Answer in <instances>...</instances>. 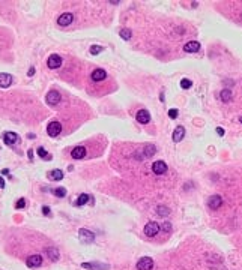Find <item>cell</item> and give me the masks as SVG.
<instances>
[{"mask_svg":"<svg viewBox=\"0 0 242 270\" xmlns=\"http://www.w3.org/2000/svg\"><path fill=\"white\" fill-rule=\"evenodd\" d=\"M78 239H80V242H81V243L89 245V243H92V242L95 240V234H93L90 230L81 228V230L78 231Z\"/></svg>","mask_w":242,"mask_h":270,"instance_id":"obj_1","label":"cell"},{"mask_svg":"<svg viewBox=\"0 0 242 270\" xmlns=\"http://www.w3.org/2000/svg\"><path fill=\"white\" fill-rule=\"evenodd\" d=\"M161 227L158 225V222H148L146 227H144V234L148 236V237H153V236H156L159 233Z\"/></svg>","mask_w":242,"mask_h":270,"instance_id":"obj_2","label":"cell"},{"mask_svg":"<svg viewBox=\"0 0 242 270\" xmlns=\"http://www.w3.org/2000/svg\"><path fill=\"white\" fill-rule=\"evenodd\" d=\"M153 267V260L149 257H143L137 263V270H152Z\"/></svg>","mask_w":242,"mask_h":270,"instance_id":"obj_3","label":"cell"},{"mask_svg":"<svg viewBox=\"0 0 242 270\" xmlns=\"http://www.w3.org/2000/svg\"><path fill=\"white\" fill-rule=\"evenodd\" d=\"M45 101H47V104H48V105L54 107V105H57V104L60 102V93H59V92H56V90H51L50 93H47Z\"/></svg>","mask_w":242,"mask_h":270,"instance_id":"obj_4","label":"cell"},{"mask_svg":"<svg viewBox=\"0 0 242 270\" xmlns=\"http://www.w3.org/2000/svg\"><path fill=\"white\" fill-rule=\"evenodd\" d=\"M47 66L50 68V69H57V68L62 66V57L59 54H51L47 60Z\"/></svg>","mask_w":242,"mask_h":270,"instance_id":"obj_5","label":"cell"},{"mask_svg":"<svg viewBox=\"0 0 242 270\" xmlns=\"http://www.w3.org/2000/svg\"><path fill=\"white\" fill-rule=\"evenodd\" d=\"M72 21H74V15H72V14H69V12L62 14V15L59 17V18H57V24H59V26H62V27L69 26Z\"/></svg>","mask_w":242,"mask_h":270,"instance_id":"obj_6","label":"cell"},{"mask_svg":"<svg viewBox=\"0 0 242 270\" xmlns=\"http://www.w3.org/2000/svg\"><path fill=\"white\" fill-rule=\"evenodd\" d=\"M3 141L8 146H14V144H17L20 141V137L15 132H5L3 134Z\"/></svg>","mask_w":242,"mask_h":270,"instance_id":"obj_7","label":"cell"},{"mask_svg":"<svg viewBox=\"0 0 242 270\" xmlns=\"http://www.w3.org/2000/svg\"><path fill=\"white\" fill-rule=\"evenodd\" d=\"M47 132H48L50 137H57V135L62 132V125L59 122H51L47 128Z\"/></svg>","mask_w":242,"mask_h":270,"instance_id":"obj_8","label":"cell"},{"mask_svg":"<svg viewBox=\"0 0 242 270\" xmlns=\"http://www.w3.org/2000/svg\"><path fill=\"white\" fill-rule=\"evenodd\" d=\"M135 119H137V122H138V123L146 125V123H149V122H151V114H149V111H148V110H140V111L135 114Z\"/></svg>","mask_w":242,"mask_h":270,"instance_id":"obj_9","label":"cell"},{"mask_svg":"<svg viewBox=\"0 0 242 270\" xmlns=\"http://www.w3.org/2000/svg\"><path fill=\"white\" fill-rule=\"evenodd\" d=\"M221 204H223V198H221L220 195H212L211 198L207 200V206L211 207L212 210L220 209V207H221Z\"/></svg>","mask_w":242,"mask_h":270,"instance_id":"obj_10","label":"cell"},{"mask_svg":"<svg viewBox=\"0 0 242 270\" xmlns=\"http://www.w3.org/2000/svg\"><path fill=\"white\" fill-rule=\"evenodd\" d=\"M152 171H153L155 174H164V173L167 171V164H166L164 161H156V162H153Z\"/></svg>","mask_w":242,"mask_h":270,"instance_id":"obj_11","label":"cell"},{"mask_svg":"<svg viewBox=\"0 0 242 270\" xmlns=\"http://www.w3.org/2000/svg\"><path fill=\"white\" fill-rule=\"evenodd\" d=\"M12 81H14V77L11 74H5V72L0 74V87H2V89L9 87L12 84Z\"/></svg>","mask_w":242,"mask_h":270,"instance_id":"obj_12","label":"cell"},{"mask_svg":"<svg viewBox=\"0 0 242 270\" xmlns=\"http://www.w3.org/2000/svg\"><path fill=\"white\" fill-rule=\"evenodd\" d=\"M81 267L87 270H107L108 269L107 264H101V263H83Z\"/></svg>","mask_w":242,"mask_h":270,"instance_id":"obj_13","label":"cell"},{"mask_svg":"<svg viewBox=\"0 0 242 270\" xmlns=\"http://www.w3.org/2000/svg\"><path fill=\"white\" fill-rule=\"evenodd\" d=\"M199 50H200V42L197 41H189L184 45V51L187 53H197Z\"/></svg>","mask_w":242,"mask_h":270,"instance_id":"obj_14","label":"cell"},{"mask_svg":"<svg viewBox=\"0 0 242 270\" xmlns=\"http://www.w3.org/2000/svg\"><path fill=\"white\" fill-rule=\"evenodd\" d=\"M26 263H27V266L32 267V269L39 267V266L42 264V257H41V255H30V257L27 258Z\"/></svg>","mask_w":242,"mask_h":270,"instance_id":"obj_15","label":"cell"},{"mask_svg":"<svg viewBox=\"0 0 242 270\" xmlns=\"http://www.w3.org/2000/svg\"><path fill=\"white\" fill-rule=\"evenodd\" d=\"M184 137H185V128L184 126H177L174 129V132H173V141L179 143V141H182Z\"/></svg>","mask_w":242,"mask_h":270,"instance_id":"obj_16","label":"cell"},{"mask_svg":"<svg viewBox=\"0 0 242 270\" xmlns=\"http://www.w3.org/2000/svg\"><path fill=\"white\" fill-rule=\"evenodd\" d=\"M71 156H72L74 159H83V158L86 156V149L81 147V146L75 147V149L71 152Z\"/></svg>","mask_w":242,"mask_h":270,"instance_id":"obj_17","label":"cell"},{"mask_svg":"<svg viewBox=\"0 0 242 270\" xmlns=\"http://www.w3.org/2000/svg\"><path fill=\"white\" fill-rule=\"evenodd\" d=\"M107 78V72L104 69H95L92 72V80L93 81H104Z\"/></svg>","mask_w":242,"mask_h":270,"instance_id":"obj_18","label":"cell"},{"mask_svg":"<svg viewBox=\"0 0 242 270\" xmlns=\"http://www.w3.org/2000/svg\"><path fill=\"white\" fill-rule=\"evenodd\" d=\"M45 254L50 257L51 261H57L59 257H60V255H59V249H57V248H53V246H51V248H47V249H45Z\"/></svg>","mask_w":242,"mask_h":270,"instance_id":"obj_19","label":"cell"},{"mask_svg":"<svg viewBox=\"0 0 242 270\" xmlns=\"http://www.w3.org/2000/svg\"><path fill=\"white\" fill-rule=\"evenodd\" d=\"M48 179H50V180H54V182L62 180V179H63L62 170H53V171H50V173H48Z\"/></svg>","mask_w":242,"mask_h":270,"instance_id":"obj_20","label":"cell"},{"mask_svg":"<svg viewBox=\"0 0 242 270\" xmlns=\"http://www.w3.org/2000/svg\"><path fill=\"white\" fill-rule=\"evenodd\" d=\"M155 152H156V147L153 144H146V147L143 149V155L146 158H151V156L155 155Z\"/></svg>","mask_w":242,"mask_h":270,"instance_id":"obj_21","label":"cell"},{"mask_svg":"<svg viewBox=\"0 0 242 270\" xmlns=\"http://www.w3.org/2000/svg\"><path fill=\"white\" fill-rule=\"evenodd\" d=\"M220 98L223 99V102H229V101L232 99V90H229V89H224V90H221V93H220Z\"/></svg>","mask_w":242,"mask_h":270,"instance_id":"obj_22","label":"cell"},{"mask_svg":"<svg viewBox=\"0 0 242 270\" xmlns=\"http://www.w3.org/2000/svg\"><path fill=\"white\" fill-rule=\"evenodd\" d=\"M156 213H158V216L166 218V216L170 215V209H169L167 206H158V207H156Z\"/></svg>","mask_w":242,"mask_h":270,"instance_id":"obj_23","label":"cell"},{"mask_svg":"<svg viewBox=\"0 0 242 270\" xmlns=\"http://www.w3.org/2000/svg\"><path fill=\"white\" fill-rule=\"evenodd\" d=\"M89 200H90V197H89L87 194H81V195L78 197V200H77V203H75V204H77V206H84Z\"/></svg>","mask_w":242,"mask_h":270,"instance_id":"obj_24","label":"cell"},{"mask_svg":"<svg viewBox=\"0 0 242 270\" xmlns=\"http://www.w3.org/2000/svg\"><path fill=\"white\" fill-rule=\"evenodd\" d=\"M131 36H133V32H131L130 29H122V30H120V38H122V39L130 41Z\"/></svg>","mask_w":242,"mask_h":270,"instance_id":"obj_25","label":"cell"},{"mask_svg":"<svg viewBox=\"0 0 242 270\" xmlns=\"http://www.w3.org/2000/svg\"><path fill=\"white\" fill-rule=\"evenodd\" d=\"M38 156H41L42 159H51V155H48L47 150H45L44 147H39V149H38Z\"/></svg>","mask_w":242,"mask_h":270,"instance_id":"obj_26","label":"cell"},{"mask_svg":"<svg viewBox=\"0 0 242 270\" xmlns=\"http://www.w3.org/2000/svg\"><path fill=\"white\" fill-rule=\"evenodd\" d=\"M53 192H54V195L59 197V198H63V197L66 195V189H65V188H56Z\"/></svg>","mask_w":242,"mask_h":270,"instance_id":"obj_27","label":"cell"},{"mask_svg":"<svg viewBox=\"0 0 242 270\" xmlns=\"http://www.w3.org/2000/svg\"><path fill=\"white\" fill-rule=\"evenodd\" d=\"M99 53H102V47H99V45H92L90 47V54L96 56V54H99Z\"/></svg>","mask_w":242,"mask_h":270,"instance_id":"obj_28","label":"cell"},{"mask_svg":"<svg viewBox=\"0 0 242 270\" xmlns=\"http://www.w3.org/2000/svg\"><path fill=\"white\" fill-rule=\"evenodd\" d=\"M191 86H192V81H191V80L182 78V81H181V87H182V89H189Z\"/></svg>","mask_w":242,"mask_h":270,"instance_id":"obj_29","label":"cell"},{"mask_svg":"<svg viewBox=\"0 0 242 270\" xmlns=\"http://www.w3.org/2000/svg\"><path fill=\"white\" fill-rule=\"evenodd\" d=\"M177 114H179V111H177L176 108H173V110H169V117H170V119H176V117H177Z\"/></svg>","mask_w":242,"mask_h":270,"instance_id":"obj_30","label":"cell"},{"mask_svg":"<svg viewBox=\"0 0 242 270\" xmlns=\"http://www.w3.org/2000/svg\"><path fill=\"white\" fill-rule=\"evenodd\" d=\"M24 206H26V200H24V198H20L18 203L15 204V207H17V209H23Z\"/></svg>","mask_w":242,"mask_h":270,"instance_id":"obj_31","label":"cell"},{"mask_svg":"<svg viewBox=\"0 0 242 270\" xmlns=\"http://www.w3.org/2000/svg\"><path fill=\"white\" fill-rule=\"evenodd\" d=\"M161 230H164L166 233H170V231H171V224H170V222H166L163 227H161Z\"/></svg>","mask_w":242,"mask_h":270,"instance_id":"obj_32","label":"cell"},{"mask_svg":"<svg viewBox=\"0 0 242 270\" xmlns=\"http://www.w3.org/2000/svg\"><path fill=\"white\" fill-rule=\"evenodd\" d=\"M42 213H44L45 216L50 215V207H48V206H44V207H42Z\"/></svg>","mask_w":242,"mask_h":270,"instance_id":"obj_33","label":"cell"},{"mask_svg":"<svg viewBox=\"0 0 242 270\" xmlns=\"http://www.w3.org/2000/svg\"><path fill=\"white\" fill-rule=\"evenodd\" d=\"M0 188H2V189L5 188V180H3V177H2V176H0Z\"/></svg>","mask_w":242,"mask_h":270,"instance_id":"obj_34","label":"cell"},{"mask_svg":"<svg viewBox=\"0 0 242 270\" xmlns=\"http://www.w3.org/2000/svg\"><path fill=\"white\" fill-rule=\"evenodd\" d=\"M217 134L218 135H224V129L223 128H217Z\"/></svg>","mask_w":242,"mask_h":270,"instance_id":"obj_35","label":"cell"},{"mask_svg":"<svg viewBox=\"0 0 242 270\" xmlns=\"http://www.w3.org/2000/svg\"><path fill=\"white\" fill-rule=\"evenodd\" d=\"M33 74H35V68H33V66H32V68H30V69H29V77H32V75H33Z\"/></svg>","mask_w":242,"mask_h":270,"instance_id":"obj_36","label":"cell"},{"mask_svg":"<svg viewBox=\"0 0 242 270\" xmlns=\"http://www.w3.org/2000/svg\"><path fill=\"white\" fill-rule=\"evenodd\" d=\"M110 3H111V5H119L120 2H119V0H113V2H110Z\"/></svg>","mask_w":242,"mask_h":270,"instance_id":"obj_37","label":"cell"},{"mask_svg":"<svg viewBox=\"0 0 242 270\" xmlns=\"http://www.w3.org/2000/svg\"><path fill=\"white\" fill-rule=\"evenodd\" d=\"M239 122H241V123H242V116H241V117H239Z\"/></svg>","mask_w":242,"mask_h":270,"instance_id":"obj_38","label":"cell"}]
</instances>
